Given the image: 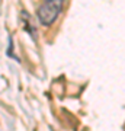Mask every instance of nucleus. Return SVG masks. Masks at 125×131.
Masks as SVG:
<instances>
[{
    "label": "nucleus",
    "mask_w": 125,
    "mask_h": 131,
    "mask_svg": "<svg viewBox=\"0 0 125 131\" xmlns=\"http://www.w3.org/2000/svg\"><path fill=\"white\" fill-rule=\"evenodd\" d=\"M63 9V0H42L38 7L37 16L44 26H50L55 22L57 16Z\"/></svg>",
    "instance_id": "nucleus-1"
}]
</instances>
